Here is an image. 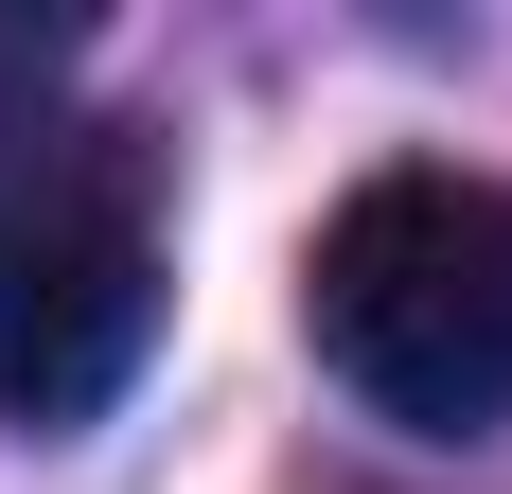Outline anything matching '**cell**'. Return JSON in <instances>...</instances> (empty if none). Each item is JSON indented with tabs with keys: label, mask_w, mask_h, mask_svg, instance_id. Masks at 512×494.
I'll return each mask as SVG.
<instances>
[{
	"label": "cell",
	"mask_w": 512,
	"mask_h": 494,
	"mask_svg": "<svg viewBox=\"0 0 512 494\" xmlns=\"http://www.w3.org/2000/svg\"><path fill=\"white\" fill-rule=\"evenodd\" d=\"M301 318L318 371L424 442L512 424V177H442V159L354 177L301 247Z\"/></svg>",
	"instance_id": "1"
},
{
	"label": "cell",
	"mask_w": 512,
	"mask_h": 494,
	"mask_svg": "<svg viewBox=\"0 0 512 494\" xmlns=\"http://www.w3.org/2000/svg\"><path fill=\"white\" fill-rule=\"evenodd\" d=\"M159 336V177L124 124H0V424H89L124 406Z\"/></svg>",
	"instance_id": "2"
}]
</instances>
